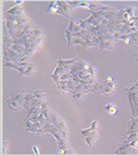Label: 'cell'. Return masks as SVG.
I'll list each match as a JSON object with an SVG mask.
<instances>
[{
  "instance_id": "6da1fadb",
  "label": "cell",
  "mask_w": 138,
  "mask_h": 156,
  "mask_svg": "<svg viewBox=\"0 0 138 156\" xmlns=\"http://www.w3.org/2000/svg\"><path fill=\"white\" fill-rule=\"evenodd\" d=\"M114 153L116 155H138V149L131 147L125 140L122 143H119Z\"/></svg>"
},
{
  "instance_id": "7a4b0ae2",
  "label": "cell",
  "mask_w": 138,
  "mask_h": 156,
  "mask_svg": "<svg viewBox=\"0 0 138 156\" xmlns=\"http://www.w3.org/2000/svg\"><path fill=\"white\" fill-rule=\"evenodd\" d=\"M58 143V151L56 153L58 155H77V152L72 148L68 140L62 139Z\"/></svg>"
},
{
  "instance_id": "3957f363",
  "label": "cell",
  "mask_w": 138,
  "mask_h": 156,
  "mask_svg": "<svg viewBox=\"0 0 138 156\" xmlns=\"http://www.w3.org/2000/svg\"><path fill=\"white\" fill-rule=\"evenodd\" d=\"M113 6L107 4H102L99 1H89V10L91 11V13L93 12H100V11H108L112 9Z\"/></svg>"
},
{
  "instance_id": "277c9868",
  "label": "cell",
  "mask_w": 138,
  "mask_h": 156,
  "mask_svg": "<svg viewBox=\"0 0 138 156\" xmlns=\"http://www.w3.org/2000/svg\"><path fill=\"white\" fill-rule=\"evenodd\" d=\"M79 58H74V59H68L65 60L63 58H58V60L56 61V65L60 66V68L63 69L65 72H69L71 71V68L73 65H75L76 62L78 61Z\"/></svg>"
},
{
  "instance_id": "5b68a950",
  "label": "cell",
  "mask_w": 138,
  "mask_h": 156,
  "mask_svg": "<svg viewBox=\"0 0 138 156\" xmlns=\"http://www.w3.org/2000/svg\"><path fill=\"white\" fill-rule=\"evenodd\" d=\"M99 138H100L99 131H94V130L92 129L91 134L89 135L87 138H85V141H86L87 145H88L90 148H92V147H94V145L96 144V142L99 140Z\"/></svg>"
},
{
  "instance_id": "8992f818",
  "label": "cell",
  "mask_w": 138,
  "mask_h": 156,
  "mask_svg": "<svg viewBox=\"0 0 138 156\" xmlns=\"http://www.w3.org/2000/svg\"><path fill=\"white\" fill-rule=\"evenodd\" d=\"M6 104L9 110H13V112H19L21 108H23L22 102H20L18 100H14V99L10 98V97L6 100Z\"/></svg>"
},
{
  "instance_id": "52a82bcc",
  "label": "cell",
  "mask_w": 138,
  "mask_h": 156,
  "mask_svg": "<svg viewBox=\"0 0 138 156\" xmlns=\"http://www.w3.org/2000/svg\"><path fill=\"white\" fill-rule=\"evenodd\" d=\"M23 126H24V131H25V133L30 132V133H33V134L36 135V132H37L36 129H35L33 123L28 119L27 116H24L23 118Z\"/></svg>"
},
{
  "instance_id": "ba28073f",
  "label": "cell",
  "mask_w": 138,
  "mask_h": 156,
  "mask_svg": "<svg viewBox=\"0 0 138 156\" xmlns=\"http://www.w3.org/2000/svg\"><path fill=\"white\" fill-rule=\"evenodd\" d=\"M138 131V122L136 121L135 118L131 116L130 118V121L128 122V125H127V131H126V135H130L134 132H137Z\"/></svg>"
},
{
  "instance_id": "9c48e42d",
  "label": "cell",
  "mask_w": 138,
  "mask_h": 156,
  "mask_svg": "<svg viewBox=\"0 0 138 156\" xmlns=\"http://www.w3.org/2000/svg\"><path fill=\"white\" fill-rule=\"evenodd\" d=\"M58 5L62 6L64 8V11L66 13V17H73V13H74V9L72 8V6L69 4L68 1H58Z\"/></svg>"
},
{
  "instance_id": "30bf717a",
  "label": "cell",
  "mask_w": 138,
  "mask_h": 156,
  "mask_svg": "<svg viewBox=\"0 0 138 156\" xmlns=\"http://www.w3.org/2000/svg\"><path fill=\"white\" fill-rule=\"evenodd\" d=\"M104 110L106 114H108L109 116H116L119 112V108L118 106L114 104V103H107L106 106H104Z\"/></svg>"
},
{
  "instance_id": "8fae6325",
  "label": "cell",
  "mask_w": 138,
  "mask_h": 156,
  "mask_svg": "<svg viewBox=\"0 0 138 156\" xmlns=\"http://www.w3.org/2000/svg\"><path fill=\"white\" fill-rule=\"evenodd\" d=\"M115 85H116V81L111 82V83H107L104 87L103 91H102V95L105 96H111L115 93Z\"/></svg>"
},
{
  "instance_id": "7c38bea8",
  "label": "cell",
  "mask_w": 138,
  "mask_h": 156,
  "mask_svg": "<svg viewBox=\"0 0 138 156\" xmlns=\"http://www.w3.org/2000/svg\"><path fill=\"white\" fill-rule=\"evenodd\" d=\"M105 81L101 79H98L97 82L95 84H93V89H92V92L95 93V94L99 95L102 94V91H103L104 87H105Z\"/></svg>"
},
{
  "instance_id": "4fadbf2b",
  "label": "cell",
  "mask_w": 138,
  "mask_h": 156,
  "mask_svg": "<svg viewBox=\"0 0 138 156\" xmlns=\"http://www.w3.org/2000/svg\"><path fill=\"white\" fill-rule=\"evenodd\" d=\"M26 94V91L23 89H18V90H15L13 92H11L10 94V98L14 99V100H18L20 102H22L24 99V96Z\"/></svg>"
},
{
  "instance_id": "5bb4252c",
  "label": "cell",
  "mask_w": 138,
  "mask_h": 156,
  "mask_svg": "<svg viewBox=\"0 0 138 156\" xmlns=\"http://www.w3.org/2000/svg\"><path fill=\"white\" fill-rule=\"evenodd\" d=\"M6 13L11 14V15H15V16H20V15L25 14L22 6H19V5H14V6L11 7L10 9H8V10L6 11Z\"/></svg>"
},
{
  "instance_id": "9a60e30c",
  "label": "cell",
  "mask_w": 138,
  "mask_h": 156,
  "mask_svg": "<svg viewBox=\"0 0 138 156\" xmlns=\"http://www.w3.org/2000/svg\"><path fill=\"white\" fill-rule=\"evenodd\" d=\"M114 46H115V42H113V41L102 40L99 50H100V52L104 51L105 49H107V50H109V51H114Z\"/></svg>"
},
{
  "instance_id": "2e32d148",
  "label": "cell",
  "mask_w": 138,
  "mask_h": 156,
  "mask_svg": "<svg viewBox=\"0 0 138 156\" xmlns=\"http://www.w3.org/2000/svg\"><path fill=\"white\" fill-rule=\"evenodd\" d=\"M69 4L72 6V8L75 10L76 8H78V7H83V8H86L89 9V1H80V0H76V1H68Z\"/></svg>"
},
{
  "instance_id": "e0dca14e",
  "label": "cell",
  "mask_w": 138,
  "mask_h": 156,
  "mask_svg": "<svg viewBox=\"0 0 138 156\" xmlns=\"http://www.w3.org/2000/svg\"><path fill=\"white\" fill-rule=\"evenodd\" d=\"M36 72H37V65L35 63H31V62H30L29 65L27 66V68L25 69L24 75L27 77H31L36 74Z\"/></svg>"
},
{
  "instance_id": "ac0fdd59",
  "label": "cell",
  "mask_w": 138,
  "mask_h": 156,
  "mask_svg": "<svg viewBox=\"0 0 138 156\" xmlns=\"http://www.w3.org/2000/svg\"><path fill=\"white\" fill-rule=\"evenodd\" d=\"M68 29H69L71 33H80L81 31H82V27L79 25V24L75 23L74 22V18L72 17L71 19H70V23H69V27H67Z\"/></svg>"
},
{
  "instance_id": "d6986e66",
  "label": "cell",
  "mask_w": 138,
  "mask_h": 156,
  "mask_svg": "<svg viewBox=\"0 0 138 156\" xmlns=\"http://www.w3.org/2000/svg\"><path fill=\"white\" fill-rule=\"evenodd\" d=\"M58 1H50L46 5V13H56L58 10Z\"/></svg>"
},
{
  "instance_id": "ffe728a7",
  "label": "cell",
  "mask_w": 138,
  "mask_h": 156,
  "mask_svg": "<svg viewBox=\"0 0 138 156\" xmlns=\"http://www.w3.org/2000/svg\"><path fill=\"white\" fill-rule=\"evenodd\" d=\"M84 41H85V46L83 47V48L86 49V50H87V49H89V48H92V47L98 48V47L94 44L93 40H92V35H90V33H88V35L84 37Z\"/></svg>"
},
{
  "instance_id": "44dd1931",
  "label": "cell",
  "mask_w": 138,
  "mask_h": 156,
  "mask_svg": "<svg viewBox=\"0 0 138 156\" xmlns=\"http://www.w3.org/2000/svg\"><path fill=\"white\" fill-rule=\"evenodd\" d=\"M87 94H88V92H86V91H77V92L72 93V96L74 97V99H76L77 101L81 102V101H83L86 98Z\"/></svg>"
},
{
  "instance_id": "7402d4cb",
  "label": "cell",
  "mask_w": 138,
  "mask_h": 156,
  "mask_svg": "<svg viewBox=\"0 0 138 156\" xmlns=\"http://www.w3.org/2000/svg\"><path fill=\"white\" fill-rule=\"evenodd\" d=\"M135 10H136V6L133 4L127 5L125 7V11L127 13H129V15L131 16V19L134 20V16H135Z\"/></svg>"
},
{
  "instance_id": "603a6c76",
  "label": "cell",
  "mask_w": 138,
  "mask_h": 156,
  "mask_svg": "<svg viewBox=\"0 0 138 156\" xmlns=\"http://www.w3.org/2000/svg\"><path fill=\"white\" fill-rule=\"evenodd\" d=\"M34 95H35V97H36V99H41V100H43V101L46 100V94H45V92L43 90H41V89L35 90Z\"/></svg>"
},
{
  "instance_id": "cb8c5ba5",
  "label": "cell",
  "mask_w": 138,
  "mask_h": 156,
  "mask_svg": "<svg viewBox=\"0 0 138 156\" xmlns=\"http://www.w3.org/2000/svg\"><path fill=\"white\" fill-rule=\"evenodd\" d=\"M91 132H92V128H91V127L88 128V129L81 130V131H79V136H80L83 140H85V138H87V137L91 134Z\"/></svg>"
},
{
  "instance_id": "d4e9b609",
  "label": "cell",
  "mask_w": 138,
  "mask_h": 156,
  "mask_svg": "<svg viewBox=\"0 0 138 156\" xmlns=\"http://www.w3.org/2000/svg\"><path fill=\"white\" fill-rule=\"evenodd\" d=\"M73 45H80V46L84 47L85 46V41H84V39H82V37H73V40H72L70 47H72Z\"/></svg>"
},
{
  "instance_id": "484cf974",
  "label": "cell",
  "mask_w": 138,
  "mask_h": 156,
  "mask_svg": "<svg viewBox=\"0 0 138 156\" xmlns=\"http://www.w3.org/2000/svg\"><path fill=\"white\" fill-rule=\"evenodd\" d=\"M79 25L82 27V29H86V31H89V29H90V27H92V24L89 23L87 19H80Z\"/></svg>"
},
{
  "instance_id": "4316f807",
  "label": "cell",
  "mask_w": 138,
  "mask_h": 156,
  "mask_svg": "<svg viewBox=\"0 0 138 156\" xmlns=\"http://www.w3.org/2000/svg\"><path fill=\"white\" fill-rule=\"evenodd\" d=\"M4 67L5 68H10V69H15V70H17L19 66L17 65V63H14V62L5 61L4 62Z\"/></svg>"
},
{
  "instance_id": "83f0119b",
  "label": "cell",
  "mask_w": 138,
  "mask_h": 156,
  "mask_svg": "<svg viewBox=\"0 0 138 156\" xmlns=\"http://www.w3.org/2000/svg\"><path fill=\"white\" fill-rule=\"evenodd\" d=\"M130 43L138 46V31L133 33H130Z\"/></svg>"
},
{
  "instance_id": "f1b7e54d",
  "label": "cell",
  "mask_w": 138,
  "mask_h": 156,
  "mask_svg": "<svg viewBox=\"0 0 138 156\" xmlns=\"http://www.w3.org/2000/svg\"><path fill=\"white\" fill-rule=\"evenodd\" d=\"M120 40H122L126 45H129L130 43V33H121Z\"/></svg>"
},
{
  "instance_id": "f546056e",
  "label": "cell",
  "mask_w": 138,
  "mask_h": 156,
  "mask_svg": "<svg viewBox=\"0 0 138 156\" xmlns=\"http://www.w3.org/2000/svg\"><path fill=\"white\" fill-rule=\"evenodd\" d=\"M9 146V141L6 138H3V145H2V154L5 155L7 153V149Z\"/></svg>"
},
{
  "instance_id": "4dcf8cb0",
  "label": "cell",
  "mask_w": 138,
  "mask_h": 156,
  "mask_svg": "<svg viewBox=\"0 0 138 156\" xmlns=\"http://www.w3.org/2000/svg\"><path fill=\"white\" fill-rule=\"evenodd\" d=\"M124 13H125V8L119 10L118 14H117V17H116L117 21H121V22H122V20H123V17H124Z\"/></svg>"
},
{
  "instance_id": "1f68e13d",
  "label": "cell",
  "mask_w": 138,
  "mask_h": 156,
  "mask_svg": "<svg viewBox=\"0 0 138 156\" xmlns=\"http://www.w3.org/2000/svg\"><path fill=\"white\" fill-rule=\"evenodd\" d=\"M91 128L94 130V131H99L100 129V124H99V121H98V119H95L94 120V122L92 123V125H91Z\"/></svg>"
},
{
  "instance_id": "d6a6232c",
  "label": "cell",
  "mask_w": 138,
  "mask_h": 156,
  "mask_svg": "<svg viewBox=\"0 0 138 156\" xmlns=\"http://www.w3.org/2000/svg\"><path fill=\"white\" fill-rule=\"evenodd\" d=\"M65 73V71L63 70V69L60 68V66H58L56 65V69H54V73L52 74H54V75H58V76H62V75Z\"/></svg>"
},
{
  "instance_id": "836d02e7",
  "label": "cell",
  "mask_w": 138,
  "mask_h": 156,
  "mask_svg": "<svg viewBox=\"0 0 138 156\" xmlns=\"http://www.w3.org/2000/svg\"><path fill=\"white\" fill-rule=\"evenodd\" d=\"M121 33H130V27L129 24H123L122 29H120Z\"/></svg>"
},
{
  "instance_id": "e575fe53",
  "label": "cell",
  "mask_w": 138,
  "mask_h": 156,
  "mask_svg": "<svg viewBox=\"0 0 138 156\" xmlns=\"http://www.w3.org/2000/svg\"><path fill=\"white\" fill-rule=\"evenodd\" d=\"M92 40H93L94 44H95L98 48H100V45H101V42H102L101 39H100L99 37H96V35H92Z\"/></svg>"
},
{
  "instance_id": "d590c367",
  "label": "cell",
  "mask_w": 138,
  "mask_h": 156,
  "mask_svg": "<svg viewBox=\"0 0 138 156\" xmlns=\"http://www.w3.org/2000/svg\"><path fill=\"white\" fill-rule=\"evenodd\" d=\"M88 73H90V74L92 75L93 77H97V71H96V68L93 66V65H90L89 70H88Z\"/></svg>"
},
{
  "instance_id": "8d00e7d4",
  "label": "cell",
  "mask_w": 138,
  "mask_h": 156,
  "mask_svg": "<svg viewBox=\"0 0 138 156\" xmlns=\"http://www.w3.org/2000/svg\"><path fill=\"white\" fill-rule=\"evenodd\" d=\"M127 139L128 140H138V131L137 132H134V133H132V134L128 135Z\"/></svg>"
},
{
  "instance_id": "74e56055",
  "label": "cell",
  "mask_w": 138,
  "mask_h": 156,
  "mask_svg": "<svg viewBox=\"0 0 138 156\" xmlns=\"http://www.w3.org/2000/svg\"><path fill=\"white\" fill-rule=\"evenodd\" d=\"M120 37H121V33L119 31H116L114 33H113V40H114V42H118L119 40H120Z\"/></svg>"
},
{
  "instance_id": "f35d334b",
  "label": "cell",
  "mask_w": 138,
  "mask_h": 156,
  "mask_svg": "<svg viewBox=\"0 0 138 156\" xmlns=\"http://www.w3.org/2000/svg\"><path fill=\"white\" fill-rule=\"evenodd\" d=\"M56 14H60V15H62V16H64V17H66V13H65V11H64V8L62 6H60V5L58 6Z\"/></svg>"
},
{
  "instance_id": "ab89813d",
  "label": "cell",
  "mask_w": 138,
  "mask_h": 156,
  "mask_svg": "<svg viewBox=\"0 0 138 156\" xmlns=\"http://www.w3.org/2000/svg\"><path fill=\"white\" fill-rule=\"evenodd\" d=\"M104 81H105V84H107V83H111V82L116 81V80L114 79V77H113V76H109L108 78H106Z\"/></svg>"
},
{
  "instance_id": "60d3db41",
  "label": "cell",
  "mask_w": 138,
  "mask_h": 156,
  "mask_svg": "<svg viewBox=\"0 0 138 156\" xmlns=\"http://www.w3.org/2000/svg\"><path fill=\"white\" fill-rule=\"evenodd\" d=\"M33 153L35 154V155H39L40 154V152H39V150H38V148L36 147V146H33Z\"/></svg>"
},
{
  "instance_id": "b9f144b4",
  "label": "cell",
  "mask_w": 138,
  "mask_h": 156,
  "mask_svg": "<svg viewBox=\"0 0 138 156\" xmlns=\"http://www.w3.org/2000/svg\"><path fill=\"white\" fill-rule=\"evenodd\" d=\"M23 3H24L23 0H18V1H15L14 4H15V5H19V6H21V5L23 4Z\"/></svg>"
},
{
  "instance_id": "7bdbcfd3",
  "label": "cell",
  "mask_w": 138,
  "mask_h": 156,
  "mask_svg": "<svg viewBox=\"0 0 138 156\" xmlns=\"http://www.w3.org/2000/svg\"><path fill=\"white\" fill-rule=\"evenodd\" d=\"M135 24H136L135 20H130V22H129V27H135Z\"/></svg>"
},
{
  "instance_id": "ee69618b",
  "label": "cell",
  "mask_w": 138,
  "mask_h": 156,
  "mask_svg": "<svg viewBox=\"0 0 138 156\" xmlns=\"http://www.w3.org/2000/svg\"><path fill=\"white\" fill-rule=\"evenodd\" d=\"M134 56H135V63H138V52H137V53H135V54H134Z\"/></svg>"
},
{
  "instance_id": "f6af8a7d",
  "label": "cell",
  "mask_w": 138,
  "mask_h": 156,
  "mask_svg": "<svg viewBox=\"0 0 138 156\" xmlns=\"http://www.w3.org/2000/svg\"><path fill=\"white\" fill-rule=\"evenodd\" d=\"M135 16H138V7H136V10H135Z\"/></svg>"
},
{
  "instance_id": "bcb514c9",
  "label": "cell",
  "mask_w": 138,
  "mask_h": 156,
  "mask_svg": "<svg viewBox=\"0 0 138 156\" xmlns=\"http://www.w3.org/2000/svg\"><path fill=\"white\" fill-rule=\"evenodd\" d=\"M134 20H135V21H138V16H134Z\"/></svg>"
},
{
  "instance_id": "7dc6e473",
  "label": "cell",
  "mask_w": 138,
  "mask_h": 156,
  "mask_svg": "<svg viewBox=\"0 0 138 156\" xmlns=\"http://www.w3.org/2000/svg\"><path fill=\"white\" fill-rule=\"evenodd\" d=\"M135 119H136V121H137V122H138V116H136Z\"/></svg>"
},
{
  "instance_id": "c3c4849f",
  "label": "cell",
  "mask_w": 138,
  "mask_h": 156,
  "mask_svg": "<svg viewBox=\"0 0 138 156\" xmlns=\"http://www.w3.org/2000/svg\"><path fill=\"white\" fill-rule=\"evenodd\" d=\"M137 149H138V147H137Z\"/></svg>"
}]
</instances>
